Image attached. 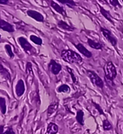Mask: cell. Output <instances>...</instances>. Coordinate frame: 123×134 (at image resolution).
<instances>
[{
	"mask_svg": "<svg viewBox=\"0 0 123 134\" xmlns=\"http://www.w3.org/2000/svg\"><path fill=\"white\" fill-rule=\"evenodd\" d=\"M62 60L68 64H82L83 62L82 57L79 53L70 49H64L60 53Z\"/></svg>",
	"mask_w": 123,
	"mask_h": 134,
	"instance_id": "cell-1",
	"label": "cell"
},
{
	"mask_svg": "<svg viewBox=\"0 0 123 134\" xmlns=\"http://www.w3.org/2000/svg\"><path fill=\"white\" fill-rule=\"evenodd\" d=\"M104 72H105V77L106 80L111 83H114L115 79L116 78L117 76V70L113 62L111 61L107 62L104 68Z\"/></svg>",
	"mask_w": 123,
	"mask_h": 134,
	"instance_id": "cell-2",
	"label": "cell"
},
{
	"mask_svg": "<svg viewBox=\"0 0 123 134\" xmlns=\"http://www.w3.org/2000/svg\"><path fill=\"white\" fill-rule=\"evenodd\" d=\"M86 74L88 76V79H90L91 82L94 86L97 87L99 88H101V89L104 87L105 82L95 71H93L92 70H86Z\"/></svg>",
	"mask_w": 123,
	"mask_h": 134,
	"instance_id": "cell-3",
	"label": "cell"
},
{
	"mask_svg": "<svg viewBox=\"0 0 123 134\" xmlns=\"http://www.w3.org/2000/svg\"><path fill=\"white\" fill-rule=\"evenodd\" d=\"M17 41L19 45L22 47V48L24 50V51L28 55H33L36 53L35 49L31 45V44L27 40L26 38L23 37V36H20L17 39Z\"/></svg>",
	"mask_w": 123,
	"mask_h": 134,
	"instance_id": "cell-4",
	"label": "cell"
},
{
	"mask_svg": "<svg viewBox=\"0 0 123 134\" xmlns=\"http://www.w3.org/2000/svg\"><path fill=\"white\" fill-rule=\"evenodd\" d=\"M100 32L102 33V34L103 35V36L108 40V42L114 48H116L118 40H117V39L114 36V34L110 32V30H109L108 29H107L106 27L100 26Z\"/></svg>",
	"mask_w": 123,
	"mask_h": 134,
	"instance_id": "cell-5",
	"label": "cell"
},
{
	"mask_svg": "<svg viewBox=\"0 0 123 134\" xmlns=\"http://www.w3.org/2000/svg\"><path fill=\"white\" fill-rule=\"evenodd\" d=\"M49 70L51 71V73L54 75V76H57L61 72L62 69V66L60 63L57 62L54 59H51L50 62L48 64Z\"/></svg>",
	"mask_w": 123,
	"mask_h": 134,
	"instance_id": "cell-6",
	"label": "cell"
},
{
	"mask_svg": "<svg viewBox=\"0 0 123 134\" xmlns=\"http://www.w3.org/2000/svg\"><path fill=\"white\" fill-rule=\"evenodd\" d=\"M26 13L28 16H30L31 19H34L36 22H43L44 21V16L39 11H36L34 10H27Z\"/></svg>",
	"mask_w": 123,
	"mask_h": 134,
	"instance_id": "cell-7",
	"label": "cell"
},
{
	"mask_svg": "<svg viewBox=\"0 0 123 134\" xmlns=\"http://www.w3.org/2000/svg\"><path fill=\"white\" fill-rule=\"evenodd\" d=\"M74 45L75 48L77 49V51H78L82 55H83L85 57H86V58H88V59H91L93 56L92 53L85 48L83 44L77 43L76 44H74Z\"/></svg>",
	"mask_w": 123,
	"mask_h": 134,
	"instance_id": "cell-8",
	"label": "cell"
},
{
	"mask_svg": "<svg viewBox=\"0 0 123 134\" xmlns=\"http://www.w3.org/2000/svg\"><path fill=\"white\" fill-rule=\"evenodd\" d=\"M49 3H50V5H51V7L52 8L57 12V13H59L60 15H62L63 17H67V13H66V10H65V8L61 6L60 4H57V2H55L53 0H51L50 2H49Z\"/></svg>",
	"mask_w": 123,
	"mask_h": 134,
	"instance_id": "cell-9",
	"label": "cell"
},
{
	"mask_svg": "<svg viewBox=\"0 0 123 134\" xmlns=\"http://www.w3.org/2000/svg\"><path fill=\"white\" fill-rule=\"evenodd\" d=\"M0 29L8 33H13L15 31L13 25L1 19H0Z\"/></svg>",
	"mask_w": 123,
	"mask_h": 134,
	"instance_id": "cell-10",
	"label": "cell"
},
{
	"mask_svg": "<svg viewBox=\"0 0 123 134\" xmlns=\"http://www.w3.org/2000/svg\"><path fill=\"white\" fill-rule=\"evenodd\" d=\"M25 92V82L22 79H19L16 85V94L18 97H21Z\"/></svg>",
	"mask_w": 123,
	"mask_h": 134,
	"instance_id": "cell-11",
	"label": "cell"
},
{
	"mask_svg": "<svg viewBox=\"0 0 123 134\" xmlns=\"http://www.w3.org/2000/svg\"><path fill=\"white\" fill-rule=\"evenodd\" d=\"M59 101H53L49 104L48 108L47 109V116H48V117L53 116V114L57 112L58 108H59Z\"/></svg>",
	"mask_w": 123,
	"mask_h": 134,
	"instance_id": "cell-12",
	"label": "cell"
},
{
	"mask_svg": "<svg viewBox=\"0 0 123 134\" xmlns=\"http://www.w3.org/2000/svg\"><path fill=\"white\" fill-rule=\"evenodd\" d=\"M98 5H99V10H100V13L102 14V16H104L108 22H110L112 25H114V21L113 16H111V14H110V12H109L108 10H106L104 7H102V5H100V4H98Z\"/></svg>",
	"mask_w": 123,
	"mask_h": 134,
	"instance_id": "cell-13",
	"label": "cell"
},
{
	"mask_svg": "<svg viewBox=\"0 0 123 134\" xmlns=\"http://www.w3.org/2000/svg\"><path fill=\"white\" fill-rule=\"evenodd\" d=\"M57 26L59 28H61L62 30H66V31L72 32V31H74L76 30V28L73 25H71L70 24H68V22H66L65 21H63V20H59L58 21Z\"/></svg>",
	"mask_w": 123,
	"mask_h": 134,
	"instance_id": "cell-14",
	"label": "cell"
},
{
	"mask_svg": "<svg viewBox=\"0 0 123 134\" xmlns=\"http://www.w3.org/2000/svg\"><path fill=\"white\" fill-rule=\"evenodd\" d=\"M87 42H88L89 47L94 49V50H97V51H102L103 50V45L99 42H97L95 40H93L92 39L88 38Z\"/></svg>",
	"mask_w": 123,
	"mask_h": 134,
	"instance_id": "cell-15",
	"label": "cell"
},
{
	"mask_svg": "<svg viewBox=\"0 0 123 134\" xmlns=\"http://www.w3.org/2000/svg\"><path fill=\"white\" fill-rule=\"evenodd\" d=\"M59 132V127L54 122H50L47 126L46 134H57Z\"/></svg>",
	"mask_w": 123,
	"mask_h": 134,
	"instance_id": "cell-16",
	"label": "cell"
},
{
	"mask_svg": "<svg viewBox=\"0 0 123 134\" xmlns=\"http://www.w3.org/2000/svg\"><path fill=\"white\" fill-rule=\"evenodd\" d=\"M84 112L82 110H78L76 111V120L78 122L80 126H84L85 125V119H84Z\"/></svg>",
	"mask_w": 123,
	"mask_h": 134,
	"instance_id": "cell-17",
	"label": "cell"
},
{
	"mask_svg": "<svg viewBox=\"0 0 123 134\" xmlns=\"http://www.w3.org/2000/svg\"><path fill=\"white\" fill-rule=\"evenodd\" d=\"M102 128L105 131H109L113 130V125L108 119H105L102 121Z\"/></svg>",
	"mask_w": 123,
	"mask_h": 134,
	"instance_id": "cell-18",
	"label": "cell"
},
{
	"mask_svg": "<svg viewBox=\"0 0 123 134\" xmlns=\"http://www.w3.org/2000/svg\"><path fill=\"white\" fill-rule=\"evenodd\" d=\"M57 91L58 93H70V87L66 84H62L60 86L58 87Z\"/></svg>",
	"mask_w": 123,
	"mask_h": 134,
	"instance_id": "cell-19",
	"label": "cell"
},
{
	"mask_svg": "<svg viewBox=\"0 0 123 134\" xmlns=\"http://www.w3.org/2000/svg\"><path fill=\"white\" fill-rule=\"evenodd\" d=\"M30 40H31V42H33L35 44L40 45V46H41L42 44V43H43L42 39H41L40 37H39V36H36V35H31L30 36Z\"/></svg>",
	"mask_w": 123,
	"mask_h": 134,
	"instance_id": "cell-20",
	"label": "cell"
},
{
	"mask_svg": "<svg viewBox=\"0 0 123 134\" xmlns=\"http://www.w3.org/2000/svg\"><path fill=\"white\" fill-rule=\"evenodd\" d=\"M66 70H67L68 73L69 75L70 76L73 83H74V84H77V78H76V76H75V74L74 72V70H73V69L70 68V67H68V66H66Z\"/></svg>",
	"mask_w": 123,
	"mask_h": 134,
	"instance_id": "cell-21",
	"label": "cell"
},
{
	"mask_svg": "<svg viewBox=\"0 0 123 134\" xmlns=\"http://www.w3.org/2000/svg\"><path fill=\"white\" fill-rule=\"evenodd\" d=\"M57 1L62 4H67V5H68L71 8H73L74 7L76 6V3L75 2L74 0H57Z\"/></svg>",
	"mask_w": 123,
	"mask_h": 134,
	"instance_id": "cell-22",
	"label": "cell"
},
{
	"mask_svg": "<svg viewBox=\"0 0 123 134\" xmlns=\"http://www.w3.org/2000/svg\"><path fill=\"white\" fill-rule=\"evenodd\" d=\"M4 129V126H0V134H15V132L11 127H8L5 130Z\"/></svg>",
	"mask_w": 123,
	"mask_h": 134,
	"instance_id": "cell-23",
	"label": "cell"
},
{
	"mask_svg": "<svg viewBox=\"0 0 123 134\" xmlns=\"http://www.w3.org/2000/svg\"><path fill=\"white\" fill-rule=\"evenodd\" d=\"M0 110L2 111V114H5L7 111V108H6V102L5 99L2 97H0Z\"/></svg>",
	"mask_w": 123,
	"mask_h": 134,
	"instance_id": "cell-24",
	"label": "cell"
},
{
	"mask_svg": "<svg viewBox=\"0 0 123 134\" xmlns=\"http://www.w3.org/2000/svg\"><path fill=\"white\" fill-rule=\"evenodd\" d=\"M4 49L6 51V53H8V56L10 57V59H13L14 57V53H13V51H12V47L11 45H10L8 44L4 45Z\"/></svg>",
	"mask_w": 123,
	"mask_h": 134,
	"instance_id": "cell-25",
	"label": "cell"
},
{
	"mask_svg": "<svg viewBox=\"0 0 123 134\" xmlns=\"http://www.w3.org/2000/svg\"><path fill=\"white\" fill-rule=\"evenodd\" d=\"M91 104L93 105V107L95 108V109H96L97 111L99 112V113L100 115H103V116H105L104 110H103V109L102 108V107L99 105V104H98V103H97V102H95L94 101H91Z\"/></svg>",
	"mask_w": 123,
	"mask_h": 134,
	"instance_id": "cell-26",
	"label": "cell"
},
{
	"mask_svg": "<svg viewBox=\"0 0 123 134\" xmlns=\"http://www.w3.org/2000/svg\"><path fill=\"white\" fill-rule=\"evenodd\" d=\"M108 1H109V3L115 8H122L119 0H108Z\"/></svg>",
	"mask_w": 123,
	"mask_h": 134,
	"instance_id": "cell-27",
	"label": "cell"
},
{
	"mask_svg": "<svg viewBox=\"0 0 123 134\" xmlns=\"http://www.w3.org/2000/svg\"><path fill=\"white\" fill-rule=\"evenodd\" d=\"M26 73L28 75H33V66L31 62H27L26 65Z\"/></svg>",
	"mask_w": 123,
	"mask_h": 134,
	"instance_id": "cell-28",
	"label": "cell"
},
{
	"mask_svg": "<svg viewBox=\"0 0 123 134\" xmlns=\"http://www.w3.org/2000/svg\"><path fill=\"white\" fill-rule=\"evenodd\" d=\"M8 0H0V4H3V5H7L8 4Z\"/></svg>",
	"mask_w": 123,
	"mask_h": 134,
	"instance_id": "cell-29",
	"label": "cell"
},
{
	"mask_svg": "<svg viewBox=\"0 0 123 134\" xmlns=\"http://www.w3.org/2000/svg\"><path fill=\"white\" fill-rule=\"evenodd\" d=\"M99 2H102L105 4H108V1L107 0H99Z\"/></svg>",
	"mask_w": 123,
	"mask_h": 134,
	"instance_id": "cell-30",
	"label": "cell"
},
{
	"mask_svg": "<svg viewBox=\"0 0 123 134\" xmlns=\"http://www.w3.org/2000/svg\"><path fill=\"white\" fill-rule=\"evenodd\" d=\"M1 37H2V36H1V34H0V40H1Z\"/></svg>",
	"mask_w": 123,
	"mask_h": 134,
	"instance_id": "cell-31",
	"label": "cell"
},
{
	"mask_svg": "<svg viewBox=\"0 0 123 134\" xmlns=\"http://www.w3.org/2000/svg\"><path fill=\"white\" fill-rule=\"evenodd\" d=\"M122 2H123V0H122Z\"/></svg>",
	"mask_w": 123,
	"mask_h": 134,
	"instance_id": "cell-32",
	"label": "cell"
}]
</instances>
